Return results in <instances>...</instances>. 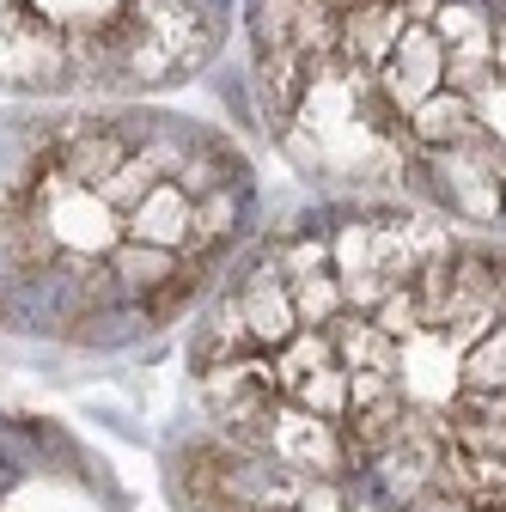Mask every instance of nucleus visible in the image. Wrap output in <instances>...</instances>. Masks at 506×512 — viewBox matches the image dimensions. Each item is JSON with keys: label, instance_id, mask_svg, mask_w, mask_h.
I'll use <instances>...</instances> for the list:
<instances>
[{"label": "nucleus", "instance_id": "2", "mask_svg": "<svg viewBox=\"0 0 506 512\" xmlns=\"http://www.w3.org/2000/svg\"><path fill=\"white\" fill-rule=\"evenodd\" d=\"M250 220V165L214 128L153 110L0 122V336L141 342L196 299Z\"/></svg>", "mask_w": 506, "mask_h": 512}, {"label": "nucleus", "instance_id": "3", "mask_svg": "<svg viewBox=\"0 0 506 512\" xmlns=\"http://www.w3.org/2000/svg\"><path fill=\"white\" fill-rule=\"evenodd\" d=\"M226 0H0V92H153L202 68Z\"/></svg>", "mask_w": 506, "mask_h": 512}, {"label": "nucleus", "instance_id": "1", "mask_svg": "<svg viewBox=\"0 0 506 512\" xmlns=\"http://www.w3.org/2000/svg\"><path fill=\"white\" fill-rule=\"evenodd\" d=\"M189 512H506V256L415 214L263 244L196 336Z\"/></svg>", "mask_w": 506, "mask_h": 512}]
</instances>
